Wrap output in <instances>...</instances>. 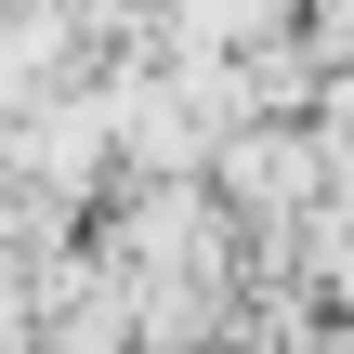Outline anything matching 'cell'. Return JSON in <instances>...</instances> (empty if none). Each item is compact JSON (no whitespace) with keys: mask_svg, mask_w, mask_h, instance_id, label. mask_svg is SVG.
Returning <instances> with one entry per match:
<instances>
[{"mask_svg":"<svg viewBox=\"0 0 354 354\" xmlns=\"http://www.w3.org/2000/svg\"><path fill=\"white\" fill-rule=\"evenodd\" d=\"M0 354H26V315H13V289H0Z\"/></svg>","mask_w":354,"mask_h":354,"instance_id":"6da1fadb","label":"cell"}]
</instances>
